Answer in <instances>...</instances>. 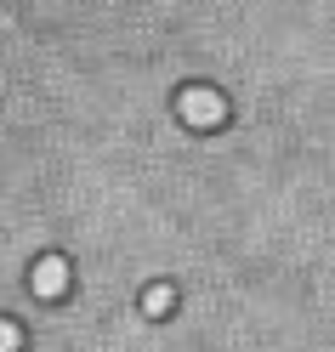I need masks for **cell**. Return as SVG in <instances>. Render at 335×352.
Here are the masks:
<instances>
[{
	"mask_svg": "<svg viewBox=\"0 0 335 352\" xmlns=\"http://www.w3.org/2000/svg\"><path fill=\"white\" fill-rule=\"evenodd\" d=\"M176 114H182V125H193V131H216L221 120H228V102H221V91H210V85H188V91L176 97Z\"/></svg>",
	"mask_w": 335,
	"mask_h": 352,
	"instance_id": "6da1fadb",
	"label": "cell"
},
{
	"mask_svg": "<svg viewBox=\"0 0 335 352\" xmlns=\"http://www.w3.org/2000/svg\"><path fill=\"white\" fill-rule=\"evenodd\" d=\"M29 284H34V296H40V301H57V296L74 284V267H69L63 256H40V261H34V273H29Z\"/></svg>",
	"mask_w": 335,
	"mask_h": 352,
	"instance_id": "7a4b0ae2",
	"label": "cell"
},
{
	"mask_svg": "<svg viewBox=\"0 0 335 352\" xmlns=\"http://www.w3.org/2000/svg\"><path fill=\"white\" fill-rule=\"evenodd\" d=\"M142 313L148 318H171L176 313V290H171V284H148V290H142Z\"/></svg>",
	"mask_w": 335,
	"mask_h": 352,
	"instance_id": "3957f363",
	"label": "cell"
},
{
	"mask_svg": "<svg viewBox=\"0 0 335 352\" xmlns=\"http://www.w3.org/2000/svg\"><path fill=\"white\" fill-rule=\"evenodd\" d=\"M0 352H23V329L12 318H0Z\"/></svg>",
	"mask_w": 335,
	"mask_h": 352,
	"instance_id": "277c9868",
	"label": "cell"
}]
</instances>
